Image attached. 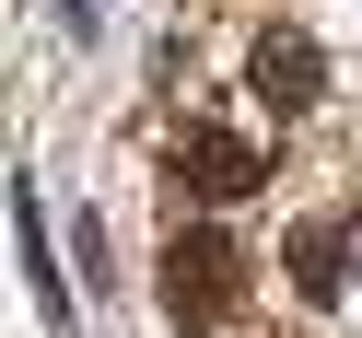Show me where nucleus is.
<instances>
[{"label": "nucleus", "mask_w": 362, "mask_h": 338, "mask_svg": "<svg viewBox=\"0 0 362 338\" xmlns=\"http://www.w3.org/2000/svg\"><path fill=\"white\" fill-rule=\"evenodd\" d=\"M245 82H257V105H281V117H304V105H327V59H315L304 24H269L257 59H245Z\"/></svg>", "instance_id": "f257e3e1"}, {"label": "nucleus", "mask_w": 362, "mask_h": 338, "mask_svg": "<svg viewBox=\"0 0 362 338\" xmlns=\"http://www.w3.org/2000/svg\"><path fill=\"white\" fill-rule=\"evenodd\" d=\"M164 291H175V315H222L234 303V245H222V222H187V234H175Z\"/></svg>", "instance_id": "f03ea898"}, {"label": "nucleus", "mask_w": 362, "mask_h": 338, "mask_svg": "<svg viewBox=\"0 0 362 338\" xmlns=\"http://www.w3.org/2000/svg\"><path fill=\"white\" fill-rule=\"evenodd\" d=\"M175 175H187L199 198H245V187H257V140H222V128H187Z\"/></svg>", "instance_id": "7ed1b4c3"}, {"label": "nucleus", "mask_w": 362, "mask_h": 338, "mask_svg": "<svg viewBox=\"0 0 362 338\" xmlns=\"http://www.w3.org/2000/svg\"><path fill=\"white\" fill-rule=\"evenodd\" d=\"M339 257H351L339 222H304V234H292V280H304V303H327V291H339Z\"/></svg>", "instance_id": "20e7f679"}]
</instances>
